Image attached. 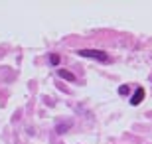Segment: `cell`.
Wrapping results in <instances>:
<instances>
[{
	"label": "cell",
	"instance_id": "cell-1",
	"mask_svg": "<svg viewBox=\"0 0 152 144\" xmlns=\"http://www.w3.org/2000/svg\"><path fill=\"white\" fill-rule=\"evenodd\" d=\"M77 56L81 57H91V59H97V61H103V63H109V56L101 50H79Z\"/></svg>",
	"mask_w": 152,
	"mask_h": 144
},
{
	"label": "cell",
	"instance_id": "cell-2",
	"mask_svg": "<svg viewBox=\"0 0 152 144\" xmlns=\"http://www.w3.org/2000/svg\"><path fill=\"white\" fill-rule=\"evenodd\" d=\"M142 99H144V89H142V87H138V89L134 91V95L130 97V105H132V107L140 105V103H142Z\"/></svg>",
	"mask_w": 152,
	"mask_h": 144
},
{
	"label": "cell",
	"instance_id": "cell-3",
	"mask_svg": "<svg viewBox=\"0 0 152 144\" xmlns=\"http://www.w3.org/2000/svg\"><path fill=\"white\" fill-rule=\"evenodd\" d=\"M59 77H63L65 81H75V75L71 71H67V69H59V73H57Z\"/></svg>",
	"mask_w": 152,
	"mask_h": 144
},
{
	"label": "cell",
	"instance_id": "cell-4",
	"mask_svg": "<svg viewBox=\"0 0 152 144\" xmlns=\"http://www.w3.org/2000/svg\"><path fill=\"white\" fill-rule=\"evenodd\" d=\"M50 63L51 65H57V63H59V56H57V53H51L50 56Z\"/></svg>",
	"mask_w": 152,
	"mask_h": 144
},
{
	"label": "cell",
	"instance_id": "cell-5",
	"mask_svg": "<svg viewBox=\"0 0 152 144\" xmlns=\"http://www.w3.org/2000/svg\"><path fill=\"white\" fill-rule=\"evenodd\" d=\"M118 95H129V85H121V87H118Z\"/></svg>",
	"mask_w": 152,
	"mask_h": 144
},
{
	"label": "cell",
	"instance_id": "cell-6",
	"mask_svg": "<svg viewBox=\"0 0 152 144\" xmlns=\"http://www.w3.org/2000/svg\"><path fill=\"white\" fill-rule=\"evenodd\" d=\"M69 128V124H61V126H57V132H65Z\"/></svg>",
	"mask_w": 152,
	"mask_h": 144
}]
</instances>
